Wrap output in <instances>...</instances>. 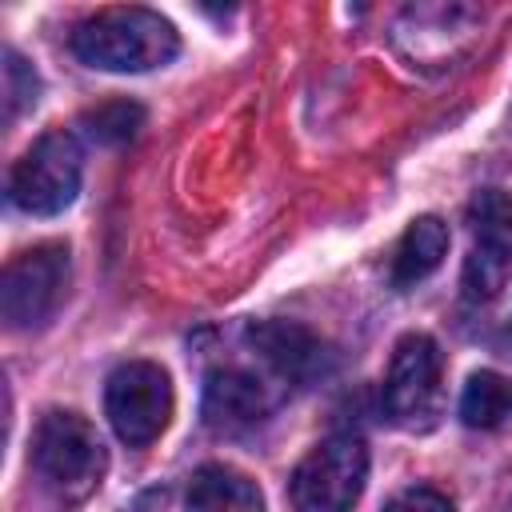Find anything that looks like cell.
Masks as SVG:
<instances>
[{
  "label": "cell",
  "instance_id": "6da1fadb",
  "mask_svg": "<svg viewBox=\"0 0 512 512\" xmlns=\"http://www.w3.org/2000/svg\"><path fill=\"white\" fill-rule=\"evenodd\" d=\"M72 52L100 72H152L176 60L180 36L152 8H104L76 24Z\"/></svg>",
  "mask_w": 512,
  "mask_h": 512
},
{
  "label": "cell",
  "instance_id": "7a4b0ae2",
  "mask_svg": "<svg viewBox=\"0 0 512 512\" xmlns=\"http://www.w3.org/2000/svg\"><path fill=\"white\" fill-rule=\"evenodd\" d=\"M28 464L40 480V488L60 500V504H80L84 496L96 492L104 476V444L96 428L80 412H44L36 432H32V452Z\"/></svg>",
  "mask_w": 512,
  "mask_h": 512
},
{
  "label": "cell",
  "instance_id": "3957f363",
  "mask_svg": "<svg viewBox=\"0 0 512 512\" xmlns=\"http://www.w3.org/2000/svg\"><path fill=\"white\" fill-rule=\"evenodd\" d=\"M368 480V448L352 432L320 440L292 472L288 500L296 512H352Z\"/></svg>",
  "mask_w": 512,
  "mask_h": 512
},
{
  "label": "cell",
  "instance_id": "277c9868",
  "mask_svg": "<svg viewBox=\"0 0 512 512\" xmlns=\"http://www.w3.org/2000/svg\"><path fill=\"white\" fill-rule=\"evenodd\" d=\"M84 152L72 132L52 128L32 140V148L16 160L8 176V200L28 216H56L80 192Z\"/></svg>",
  "mask_w": 512,
  "mask_h": 512
},
{
  "label": "cell",
  "instance_id": "5b68a950",
  "mask_svg": "<svg viewBox=\"0 0 512 512\" xmlns=\"http://www.w3.org/2000/svg\"><path fill=\"white\" fill-rule=\"evenodd\" d=\"M68 244H36L4 264L0 276V316L8 328H40L64 300L68 288Z\"/></svg>",
  "mask_w": 512,
  "mask_h": 512
},
{
  "label": "cell",
  "instance_id": "8992f818",
  "mask_svg": "<svg viewBox=\"0 0 512 512\" xmlns=\"http://www.w3.org/2000/svg\"><path fill=\"white\" fill-rule=\"evenodd\" d=\"M104 412L116 436L132 448L152 444L172 420V380L152 360L120 364L104 384Z\"/></svg>",
  "mask_w": 512,
  "mask_h": 512
},
{
  "label": "cell",
  "instance_id": "52a82bcc",
  "mask_svg": "<svg viewBox=\"0 0 512 512\" xmlns=\"http://www.w3.org/2000/svg\"><path fill=\"white\" fill-rule=\"evenodd\" d=\"M472 252L464 260V296L492 300L512 272V196L500 188L480 192L468 204Z\"/></svg>",
  "mask_w": 512,
  "mask_h": 512
},
{
  "label": "cell",
  "instance_id": "ba28073f",
  "mask_svg": "<svg viewBox=\"0 0 512 512\" xmlns=\"http://www.w3.org/2000/svg\"><path fill=\"white\" fill-rule=\"evenodd\" d=\"M440 372H444V356L440 344L424 332H408L400 336L388 376H384V408L396 424H416L432 412L436 396H440Z\"/></svg>",
  "mask_w": 512,
  "mask_h": 512
},
{
  "label": "cell",
  "instance_id": "9c48e42d",
  "mask_svg": "<svg viewBox=\"0 0 512 512\" xmlns=\"http://www.w3.org/2000/svg\"><path fill=\"white\" fill-rule=\"evenodd\" d=\"M272 412L268 388L248 368H212L204 380V424L216 436H244Z\"/></svg>",
  "mask_w": 512,
  "mask_h": 512
},
{
  "label": "cell",
  "instance_id": "30bf717a",
  "mask_svg": "<svg viewBox=\"0 0 512 512\" xmlns=\"http://www.w3.org/2000/svg\"><path fill=\"white\" fill-rule=\"evenodd\" d=\"M248 344L288 384H308V380L328 372V348L300 324H284V320L252 324L248 328Z\"/></svg>",
  "mask_w": 512,
  "mask_h": 512
},
{
  "label": "cell",
  "instance_id": "8fae6325",
  "mask_svg": "<svg viewBox=\"0 0 512 512\" xmlns=\"http://www.w3.org/2000/svg\"><path fill=\"white\" fill-rule=\"evenodd\" d=\"M188 512H264V496L244 472L204 464L188 484Z\"/></svg>",
  "mask_w": 512,
  "mask_h": 512
},
{
  "label": "cell",
  "instance_id": "7c38bea8",
  "mask_svg": "<svg viewBox=\"0 0 512 512\" xmlns=\"http://www.w3.org/2000/svg\"><path fill=\"white\" fill-rule=\"evenodd\" d=\"M444 252H448V224L440 216H416L392 252V280L400 288H412L416 280L440 268Z\"/></svg>",
  "mask_w": 512,
  "mask_h": 512
},
{
  "label": "cell",
  "instance_id": "4fadbf2b",
  "mask_svg": "<svg viewBox=\"0 0 512 512\" xmlns=\"http://www.w3.org/2000/svg\"><path fill=\"white\" fill-rule=\"evenodd\" d=\"M460 420L468 428H504L512 420V384L500 372H472L460 396Z\"/></svg>",
  "mask_w": 512,
  "mask_h": 512
},
{
  "label": "cell",
  "instance_id": "5bb4252c",
  "mask_svg": "<svg viewBox=\"0 0 512 512\" xmlns=\"http://www.w3.org/2000/svg\"><path fill=\"white\" fill-rule=\"evenodd\" d=\"M80 124L96 144H128L144 124V108L136 100H108V104L84 112Z\"/></svg>",
  "mask_w": 512,
  "mask_h": 512
},
{
  "label": "cell",
  "instance_id": "9a60e30c",
  "mask_svg": "<svg viewBox=\"0 0 512 512\" xmlns=\"http://www.w3.org/2000/svg\"><path fill=\"white\" fill-rule=\"evenodd\" d=\"M40 100V80H36V68L20 56V52H4V120H20L28 108H36Z\"/></svg>",
  "mask_w": 512,
  "mask_h": 512
},
{
  "label": "cell",
  "instance_id": "2e32d148",
  "mask_svg": "<svg viewBox=\"0 0 512 512\" xmlns=\"http://www.w3.org/2000/svg\"><path fill=\"white\" fill-rule=\"evenodd\" d=\"M384 512H456V508H452V500H448L444 492H436V488H408V492L392 496Z\"/></svg>",
  "mask_w": 512,
  "mask_h": 512
}]
</instances>
